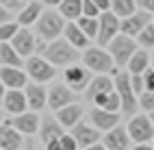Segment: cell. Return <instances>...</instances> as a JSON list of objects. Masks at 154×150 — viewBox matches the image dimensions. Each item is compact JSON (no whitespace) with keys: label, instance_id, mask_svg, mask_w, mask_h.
Here are the masks:
<instances>
[{"label":"cell","instance_id":"7c38bea8","mask_svg":"<svg viewBox=\"0 0 154 150\" xmlns=\"http://www.w3.org/2000/svg\"><path fill=\"white\" fill-rule=\"evenodd\" d=\"M91 70L89 67H80V65H72V67H67L65 70V81H67V85H69V89L72 92H83V89H87V85H89V81H91Z\"/></svg>","mask_w":154,"mask_h":150},{"label":"cell","instance_id":"816d5d0a","mask_svg":"<svg viewBox=\"0 0 154 150\" xmlns=\"http://www.w3.org/2000/svg\"><path fill=\"white\" fill-rule=\"evenodd\" d=\"M152 148H154V139H152Z\"/></svg>","mask_w":154,"mask_h":150},{"label":"cell","instance_id":"3957f363","mask_svg":"<svg viewBox=\"0 0 154 150\" xmlns=\"http://www.w3.org/2000/svg\"><path fill=\"white\" fill-rule=\"evenodd\" d=\"M139 46H137V42H135V37H128V35H124V33H117L115 37L111 39V44L106 46V50H109V55H111V59H113V63H115L117 67H126L128 65V61H130V57L135 55V50H137Z\"/></svg>","mask_w":154,"mask_h":150},{"label":"cell","instance_id":"e0dca14e","mask_svg":"<svg viewBox=\"0 0 154 150\" xmlns=\"http://www.w3.org/2000/svg\"><path fill=\"white\" fill-rule=\"evenodd\" d=\"M115 89V85H113V78L106 76V74H98L96 78H91L89 85H87V100L91 105H94V100L102 94H109Z\"/></svg>","mask_w":154,"mask_h":150},{"label":"cell","instance_id":"b9f144b4","mask_svg":"<svg viewBox=\"0 0 154 150\" xmlns=\"http://www.w3.org/2000/svg\"><path fill=\"white\" fill-rule=\"evenodd\" d=\"M96 7H98V11L100 13H104V11H111V0H94Z\"/></svg>","mask_w":154,"mask_h":150},{"label":"cell","instance_id":"d4e9b609","mask_svg":"<svg viewBox=\"0 0 154 150\" xmlns=\"http://www.w3.org/2000/svg\"><path fill=\"white\" fill-rule=\"evenodd\" d=\"M63 35H65V39L74 46L76 50L78 48H87V44H89V37L78 28V24H74V22H69V24H65V28H63Z\"/></svg>","mask_w":154,"mask_h":150},{"label":"cell","instance_id":"f5cc1de1","mask_svg":"<svg viewBox=\"0 0 154 150\" xmlns=\"http://www.w3.org/2000/svg\"><path fill=\"white\" fill-rule=\"evenodd\" d=\"M152 24H154V17H152Z\"/></svg>","mask_w":154,"mask_h":150},{"label":"cell","instance_id":"e575fe53","mask_svg":"<svg viewBox=\"0 0 154 150\" xmlns=\"http://www.w3.org/2000/svg\"><path fill=\"white\" fill-rule=\"evenodd\" d=\"M141 78H143V89L146 92H154V67H146L141 72Z\"/></svg>","mask_w":154,"mask_h":150},{"label":"cell","instance_id":"5bb4252c","mask_svg":"<svg viewBox=\"0 0 154 150\" xmlns=\"http://www.w3.org/2000/svg\"><path fill=\"white\" fill-rule=\"evenodd\" d=\"M9 44L15 48V52L20 57H30V55L35 52V35L30 33L26 26L24 28H17V33L13 35V39Z\"/></svg>","mask_w":154,"mask_h":150},{"label":"cell","instance_id":"8fae6325","mask_svg":"<svg viewBox=\"0 0 154 150\" xmlns=\"http://www.w3.org/2000/svg\"><path fill=\"white\" fill-rule=\"evenodd\" d=\"M89 120H91V124H94L100 133H106V131H111L113 126L119 124L122 115L113 113V111H104V109H100V107H94L91 113H89Z\"/></svg>","mask_w":154,"mask_h":150},{"label":"cell","instance_id":"d590c367","mask_svg":"<svg viewBox=\"0 0 154 150\" xmlns=\"http://www.w3.org/2000/svg\"><path fill=\"white\" fill-rule=\"evenodd\" d=\"M83 15L85 17H98L100 11H98V7L94 0H83Z\"/></svg>","mask_w":154,"mask_h":150},{"label":"cell","instance_id":"4fadbf2b","mask_svg":"<svg viewBox=\"0 0 154 150\" xmlns=\"http://www.w3.org/2000/svg\"><path fill=\"white\" fill-rule=\"evenodd\" d=\"M102 144H104L106 150H126L130 146V137H128V131L124 126H113L111 131L104 133L102 137Z\"/></svg>","mask_w":154,"mask_h":150},{"label":"cell","instance_id":"836d02e7","mask_svg":"<svg viewBox=\"0 0 154 150\" xmlns=\"http://www.w3.org/2000/svg\"><path fill=\"white\" fill-rule=\"evenodd\" d=\"M139 107L143 109V111H154V92H143L139 96Z\"/></svg>","mask_w":154,"mask_h":150},{"label":"cell","instance_id":"4dcf8cb0","mask_svg":"<svg viewBox=\"0 0 154 150\" xmlns=\"http://www.w3.org/2000/svg\"><path fill=\"white\" fill-rule=\"evenodd\" d=\"M76 24H78V28H80V31H83L89 39L98 35V17H85V15H80V17L76 20Z\"/></svg>","mask_w":154,"mask_h":150},{"label":"cell","instance_id":"7a4b0ae2","mask_svg":"<svg viewBox=\"0 0 154 150\" xmlns=\"http://www.w3.org/2000/svg\"><path fill=\"white\" fill-rule=\"evenodd\" d=\"M44 59L52 65H69L78 61V52L67 39H54L44 48Z\"/></svg>","mask_w":154,"mask_h":150},{"label":"cell","instance_id":"f546056e","mask_svg":"<svg viewBox=\"0 0 154 150\" xmlns=\"http://www.w3.org/2000/svg\"><path fill=\"white\" fill-rule=\"evenodd\" d=\"M111 11L115 13L117 17H128L137 11V2L135 0H111Z\"/></svg>","mask_w":154,"mask_h":150},{"label":"cell","instance_id":"5b68a950","mask_svg":"<svg viewBox=\"0 0 154 150\" xmlns=\"http://www.w3.org/2000/svg\"><path fill=\"white\" fill-rule=\"evenodd\" d=\"M83 61L96 74H109L115 70V63H113L109 50L104 48H87V52L83 55Z\"/></svg>","mask_w":154,"mask_h":150},{"label":"cell","instance_id":"f1b7e54d","mask_svg":"<svg viewBox=\"0 0 154 150\" xmlns=\"http://www.w3.org/2000/svg\"><path fill=\"white\" fill-rule=\"evenodd\" d=\"M59 13L67 20H78L83 15V0H61Z\"/></svg>","mask_w":154,"mask_h":150},{"label":"cell","instance_id":"ffe728a7","mask_svg":"<svg viewBox=\"0 0 154 150\" xmlns=\"http://www.w3.org/2000/svg\"><path fill=\"white\" fill-rule=\"evenodd\" d=\"M39 122L42 120L37 117V111H30V113H20L15 115V120H11V124L17 133H22V135H33L37 128H39Z\"/></svg>","mask_w":154,"mask_h":150},{"label":"cell","instance_id":"d6986e66","mask_svg":"<svg viewBox=\"0 0 154 150\" xmlns=\"http://www.w3.org/2000/svg\"><path fill=\"white\" fill-rule=\"evenodd\" d=\"M0 81H2V85L9 87V89L26 87V72H24V70H20V67L2 65V70H0Z\"/></svg>","mask_w":154,"mask_h":150},{"label":"cell","instance_id":"1f68e13d","mask_svg":"<svg viewBox=\"0 0 154 150\" xmlns=\"http://www.w3.org/2000/svg\"><path fill=\"white\" fill-rule=\"evenodd\" d=\"M135 42H137L141 48H146V50H148V48H154V24H152V22L135 37Z\"/></svg>","mask_w":154,"mask_h":150},{"label":"cell","instance_id":"7bdbcfd3","mask_svg":"<svg viewBox=\"0 0 154 150\" xmlns=\"http://www.w3.org/2000/svg\"><path fill=\"white\" fill-rule=\"evenodd\" d=\"M46 150H63V146H61L59 139H52V142L46 144Z\"/></svg>","mask_w":154,"mask_h":150},{"label":"cell","instance_id":"f35d334b","mask_svg":"<svg viewBox=\"0 0 154 150\" xmlns=\"http://www.w3.org/2000/svg\"><path fill=\"white\" fill-rule=\"evenodd\" d=\"M0 5L5 9H9V11H22L26 2L24 0H0Z\"/></svg>","mask_w":154,"mask_h":150},{"label":"cell","instance_id":"c3c4849f","mask_svg":"<svg viewBox=\"0 0 154 150\" xmlns=\"http://www.w3.org/2000/svg\"><path fill=\"white\" fill-rule=\"evenodd\" d=\"M148 117H150V122L154 124V111H150V113H148Z\"/></svg>","mask_w":154,"mask_h":150},{"label":"cell","instance_id":"6da1fadb","mask_svg":"<svg viewBox=\"0 0 154 150\" xmlns=\"http://www.w3.org/2000/svg\"><path fill=\"white\" fill-rule=\"evenodd\" d=\"M113 85H115V92L122 100V111L128 117L135 115V111L139 109V98L137 94L132 92V85H130V72H126V70H113Z\"/></svg>","mask_w":154,"mask_h":150},{"label":"cell","instance_id":"52a82bcc","mask_svg":"<svg viewBox=\"0 0 154 150\" xmlns=\"http://www.w3.org/2000/svg\"><path fill=\"white\" fill-rule=\"evenodd\" d=\"M119 33V17L113 13V11H104L98 15V44L100 48H106L111 44V39Z\"/></svg>","mask_w":154,"mask_h":150},{"label":"cell","instance_id":"ba28073f","mask_svg":"<svg viewBox=\"0 0 154 150\" xmlns=\"http://www.w3.org/2000/svg\"><path fill=\"white\" fill-rule=\"evenodd\" d=\"M26 74L33 78L35 83H48V81H52L54 78V70H52V63H48L44 57H33L30 55L26 59Z\"/></svg>","mask_w":154,"mask_h":150},{"label":"cell","instance_id":"603a6c76","mask_svg":"<svg viewBox=\"0 0 154 150\" xmlns=\"http://www.w3.org/2000/svg\"><path fill=\"white\" fill-rule=\"evenodd\" d=\"M80 117H83V107H80V105H74V102L57 111V120H59L63 126H67V128H72L74 124H78Z\"/></svg>","mask_w":154,"mask_h":150},{"label":"cell","instance_id":"9c48e42d","mask_svg":"<svg viewBox=\"0 0 154 150\" xmlns=\"http://www.w3.org/2000/svg\"><path fill=\"white\" fill-rule=\"evenodd\" d=\"M150 22H152V13H148V11H135L132 15L119 20V31L124 35H128V37H137Z\"/></svg>","mask_w":154,"mask_h":150},{"label":"cell","instance_id":"f907efd6","mask_svg":"<svg viewBox=\"0 0 154 150\" xmlns=\"http://www.w3.org/2000/svg\"><path fill=\"white\" fill-rule=\"evenodd\" d=\"M0 122H2V113H0Z\"/></svg>","mask_w":154,"mask_h":150},{"label":"cell","instance_id":"30bf717a","mask_svg":"<svg viewBox=\"0 0 154 150\" xmlns=\"http://www.w3.org/2000/svg\"><path fill=\"white\" fill-rule=\"evenodd\" d=\"M69 135L76 139L78 148H87V146L98 144L100 139H102V133L98 131V128H96V126H89V124H85V122L74 124V126H72V133H69Z\"/></svg>","mask_w":154,"mask_h":150},{"label":"cell","instance_id":"8992f818","mask_svg":"<svg viewBox=\"0 0 154 150\" xmlns=\"http://www.w3.org/2000/svg\"><path fill=\"white\" fill-rule=\"evenodd\" d=\"M128 137L137 144H148L154 139V124L150 122L148 115H132L128 120Z\"/></svg>","mask_w":154,"mask_h":150},{"label":"cell","instance_id":"bcb514c9","mask_svg":"<svg viewBox=\"0 0 154 150\" xmlns=\"http://www.w3.org/2000/svg\"><path fill=\"white\" fill-rule=\"evenodd\" d=\"M5 94H7V87L2 85V81H0V105H2V100H5Z\"/></svg>","mask_w":154,"mask_h":150},{"label":"cell","instance_id":"60d3db41","mask_svg":"<svg viewBox=\"0 0 154 150\" xmlns=\"http://www.w3.org/2000/svg\"><path fill=\"white\" fill-rule=\"evenodd\" d=\"M7 22H13V15L9 9H5L2 5H0V24H7Z\"/></svg>","mask_w":154,"mask_h":150},{"label":"cell","instance_id":"74e56055","mask_svg":"<svg viewBox=\"0 0 154 150\" xmlns=\"http://www.w3.org/2000/svg\"><path fill=\"white\" fill-rule=\"evenodd\" d=\"M130 85H132V92L137 94V98L146 92V89H143V78H141V74H130Z\"/></svg>","mask_w":154,"mask_h":150},{"label":"cell","instance_id":"ab89813d","mask_svg":"<svg viewBox=\"0 0 154 150\" xmlns=\"http://www.w3.org/2000/svg\"><path fill=\"white\" fill-rule=\"evenodd\" d=\"M137 7L141 11H148V13H154V0H135Z\"/></svg>","mask_w":154,"mask_h":150},{"label":"cell","instance_id":"83f0119b","mask_svg":"<svg viewBox=\"0 0 154 150\" xmlns=\"http://www.w3.org/2000/svg\"><path fill=\"white\" fill-rule=\"evenodd\" d=\"M0 63L9 65V67H22V57L15 52V48L9 42L0 44Z\"/></svg>","mask_w":154,"mask_h":150},{"label":"cell","instance_id":"681fc988","mask_svg":"<svg viewBox=\"0 0 154 150\" xmlns=\"http://www.w3.org/2000/svg\"><path fill=\"white\" fill-rule=\"evenodd\" d=\"M150 65H152V67H154V52H152V55H150Z\"/></svg>","mask_w":154,"mask_h":150},{"label":"cell","instance_id":"db71d44e","mask_svg":"<svg viewBox=\"0 0 154 150\" xmlns=\"http://www.w3.org/2000/svg\"><path fill=\"white\" fill-rule=\"evenodd\" d=\"M24 2H26V0H24Z\"/></svg>","mask_w":154,"mask_h":150},{"label":"cell","instance_id":"44dd1931","mask_svg":"<svg viewBox=\"0 0 154 150\" xmlns=\"http://www.w3.org/2000/svg\"><path fill=\"white\" fill-rule=\"evenodd\" d=\"M63 124L59 122V120H54L52 115L50 117H44L42 122H39V135H42V142L48 144L52 142V139H59L61 135H63Z\"/></svg>","mask_w":154,"mask_h":150},{"label":"cell","instance_id":"ee69618b","mask_svg":"<svg viewBox=\"0 0 154 150\" xmlns=\"http://www.w3.org/2000/svg\"><path fill=\"white\" fill-rule=\"evenodd\" d=\"M85 150H106V148H104V144H100V142H98V144H91V146H87Z\"/></svg>","mask_w":154,"mask_h":150},{"label":"cell","instance_id":"7dc6e473","mask_svg":"<svg viewBox=\"0 0 154 150\" xmlns=\"http://www.w3.org/2000/svg\"><path fill=\"white\" fill-rule=\"evenodd\" d=\"M44 2H46L48 7H59V5H61V0H44Z\"/></svg>","mask_w":154,"mask_h":150},{"label":"cell","instance_id":"2e32d148","mask_svg":"<svg viewBox=\"0 0 154 150\" xmlns=\"http://www.w3.org/2000/svg\"><path fill=\"white\" fill-rule=\"evenodd\" d=\"M74 98H76V92H72L69 87L54 85L52 89H50V94H48V107L54 109V111H59V109L72 105V102H74Z\"/></svg>","mask_w":154,"mask_h":150},{"label":"cell","instance_id":"cb8c5ba5","mask_svg":"<svg viewBox=\"0 0 154 150\" xmlns=\"http://www.w3.org/2000/svg\"><path fill=\"white\" fill-rule=\"evenodd\" d=\"M39 15H42V2H37V0H30V2L24 5V9L20 11L17 15V24H22V26H30V24H35Z\"/></svg>","mask_w":154,"mask_h":150},{"label":"cell","instance_id":"d6a6232c","mask_svg":"<svg viewBox=\"0 0 154 150\" xmlns=\"http://www.w3.org/2000/svg\"><path fill=\"white\" fill-rule=\"evenodd\" d=\"M15 33H17V24L15 22L0 24V44H2V42H11Z\"/></svg>","mask_w":154,"mask_h":150},{"label":"cell","instance_id":"f6af8a7d","mask_svg":"<svg viewBox=\"0 0 154 150\" xmlns=\"http://www.w3.org/2000/svg\"><path fill=\"white\" fill-rule=\"evenodd\" d=\"M132 150H154V148H152L150 144H137V146L132 148Z\"/></svg>","mask_w":154,"mask_h":150},{"label":"cell","instance_id":"277c9868","mask_svg":"<svg viewBox=\"0 0 154 150\" xmlns=\"http://www.w3.org/2000/svg\"><path fill=\"white\" fill-rule=\"evenodd\" d=\"M63 28H65V20L59 11H54V9L42 11V15L37 20V35L42 39L54 42V39H59V35L63 33Z\"/></svg>","mask_w":154,"mask_h":150},{"label":"cell","instance_id":"4316f807","mask_svg":"<svg viewBox=\"0 0 154 150\" xmlns=\"http://www.w3.org/2000/svg\"><path fill=\"white\" fill-rule=\"evenodd\" d=\"M94 105L100 107V109H104V111H113V113H119V111H122V100H119V96H117L115 89L109 92V94L98 96V98L94 100Z\"/></svg>","mask_w":154,"mask_h":150},{"label":"cell","instance_id":"8d00e7d4","mask_svg":"<svg viewBox=\"0 0 154 150\" xmlns=\"http://www.w3.org/2000/svg\"><path fill=\"white\" fill-rule=\"evenodd\" d=\"M59 142H61V146H63V150H78V144H76V139L72 137L69 133H63L59 137Z\"/></svg>","mask_w":154,"mask_h":150},{"label":"cell","instance_id":"7402d4cb","mask_svg":"<svg viewBox=\"0 0 154 150\" xmlns=\"http://www.w3.org/2000/svg\"><path fill=\"white\" fill-rule=\"evenodd\" d=\"M24 96H26V102H28V109H33V111H39V109H44L48 105V94L42 85H26L24 89Z\"/></svg>","mask_w":154,"mask_h":150},{"label":"cell","instance_id":"9a60e30c","mask_svg":"<svg viewBox=\"0 0 154 150\" xmlns=\"http://www.w3.org/2000/svg\"><path fill=\"white\" fill-rule=\"evenodd\" d=\"M22 146V133H17L11 120H2L0 124V150H20Z\"/></svg>","mask_w":154,"mask_h":150},{"label":"cell","instance_id":"484cf974","mask_svg":"<svg viewBox=\"0 0 154 150\" xmlns=\"http://www.w3.org/2000/svg\"><path fill=\"white\" fill-rule=\"evenodd\" d=\"M126 67H128L130 74H141L146 67H150V52L146 48H137L135 55L130 57V61H128Z\"/></svg>","mask_w":154,"mask_h":150},{"label":"cell","instance_id":"ac0fdd59","mask_svg":"<svg viewBox=\"0 0 154 150\" xmlns=\"http://www.w3.org/2000/svg\"><path fill=\"white\" fill-rule=\"evenodd\" d=\"M2 105L9 113H13V115H20V113H24L26 109H28V102H26V96L22 89H9V92L5 94V100H2Z\"/></svg>","mask_w":154,"mask_h":150}]
</instances>
